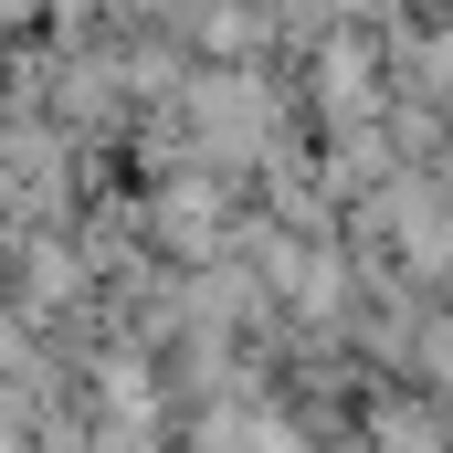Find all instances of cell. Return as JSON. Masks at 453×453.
<instances>
[{
	"mask_svg": "<svg viewBox=\"0 0 453 453\" xmlns=\"http://www.w3.org/2000/svg\"><path fill=\"white\" fill-rule=\"evenodd\" d=\"M317 116H327V127H348V137L390 116V85H380V64H369V42H358V32L317 53Z\"/></svg>",
	"mask_w": 453,
	"mask_h": 453,
	"instance_id": "cell-1",
	"label": "cell"
},
{
	"mask_svg": "<svg viewBox=\"0 0 453 453\" xmlns=\"http://www.w3.org/2000/svg\"><path fill=\"white\" fill-rule=\"evenodd\" d=\"M253 253H264V285H274L285 306H306V317H338V296H348V264L327 253V242H296V232H264Z\"/></svg>",
	"mask_w": 453,
	"mask_h": 453,
	"instance_id": "cell-2",
	"label": "cell"
},
{
	"mask_svg": "<svg viewBox=\"0 0 453 453\" xmlns=\"http://www.w3.org/2000/svg\"><path fill=\"white\" fill-rule=\"evenodd\" d=\"M190 116L211 127L222 158H253V148H264V85H253V74H201V85H190Z\"/></svg>",
	"mask_w": 453,
	"mask_h": 453,
	"instance_id": "cell-3",
	"label": "cell"
},
{
	"mask_svg": "<svg viewBox=\"0 0 453 453\" xmlns=\"http://www.w3.org/2000/svg\"><path fill=\"white\" fill-rule=\"evenodd\" d=\"M158 232H169L190 264H222V180H169V190H158Z\"/></svg>",
	"mask_w": 453,
	"mask_h": 453,
	"instance_id": "cell-4",
	"label": "cell"
},
{
	"mask_svg": "<svg viewBox=\"0 0 453 453\" xmlns=\"http://www.w3.org/2000/svg\"><path fill=\"white\" fill-rule=\"evenodd\" d=\"M369 443L380 453H443V411L433 401H380L369 411Z\"/></svg>",
	"mask_w": 453,
	"mask_h": 453,
	"instance_id": "cell-5",
	"label": "cell"
},
{
	"mask_svg": "<svg viewBox=\"0 0 453 453\" xmlns=\"http://www.w3.org/2000/svg\"><path fill=\"white\" fill-rule=\"evenodd\" d=\"M21 285H32V306H64V296H85V253L74 242H32Z\"/></svg>",
	"mask_w": 453,
	"mask_h": 453,
	"instance_id": "cell-6",
	"label": "cell"
},
{
	"mask_svg": "<svg viewBox=\"0 0 453 453\" xmlns=\"http://www.w3.org/2000/svg\"><path fill=\"white\" fill-rule=\"evenodd\" d=\"M380 180H390V137H380V127L338 137V158H327V190H380Z\"/></svg>",
	"mask_w": 453,
	"mask_h": 453,
	"instance_id": "cell-7",
	"label": "cell"
},
{
	"mask_svg": "<svg viewBox=\"0 0 453 453\" xmlns=\"http://www.w3.org/2000/svg\"><path fill=\"white\" fill-rule=\"evenodd\" d=\"M422 358H433V380H443V390H453V306H443V317H433V327H422Z\"/></svg>",
	"mask_w": 453,
	"mask_h": 453,
	"instance_id": "cell-8",
	"label": "cell"
},
{
	"mask_svg": "<svg viewBox=\"0 0 453 453\" xmlns=\"http://www.w3.org/2000/svg\"><path fill=\"white\" fill-rule=\"evenodd\" d=\"M0 453H32V443H21V411H0Z\"/></svg>",
	"mask_w": 453,
	"mask_h": 453,
	"instance_id": "cell-9",
	"label": "cell"
}]
</instances>
